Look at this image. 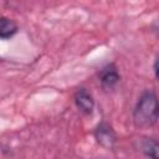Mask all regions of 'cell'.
<instances>
[{"label":"cell","instance_id":"cell-4","mask_svg":"<svg viewBox=\"0 0 159 159\" xmlns=\"http://www.w3.org/2000/svg\"><path fill=\"white\" fill-rule=\"evenodd\" d=\"M119 80H120V76L114 65H108L99 73V81L102 83V87L106 89L114 88L116 84L119 82Z\"/></svg>","mask_w":159,"mask_h":159},{"label":"cell","instance_id":"cell-3","mask_svg":"<svg viewBox=\"0 0 159 159\" xmlns=\"http://www.w3.org/2000/svg\"><path fill=\"white\" fill-rule=\"evenodd\" d=\"M75 103L77 106V108L84 113V114H91L93 108H94V101L92 94L86 89V88H81L76 92L75 94Z\"/></svg>","mask_w":159,"mask_h":159},{"label":"cell","instance_id":"cell-1","mask_svg":"<svg viewBox=\"0 0 159 159\" xmlns=\"http://www.w3.org/2000/svg\"><path fill=\"white\" fill-rule=\"evenodd\" d=\"M157 119H158L157 96L153 91H145L140 96L134 108V113H133L134 124L138 128H148L155 124Z\"/></svg>","mask_w":159,"mask_h":159},{"label":"cell","instance_id":"cell-2","mask_svg":"<svg viewBox=\"0 0 159 159\" xmlns=\"http://www.w3.org/2000/svg\"><path fill=\"white\" fill-rule=\"evenodd\" d=\"M94 138L98 142V144H101L103 148L107 149H112L117 142L116 132L106 122H102L97 125V128L94 129Z\"/></svg>","mask_w":159,"mask_h":159},{"label":"cell","instance_id":"cell-6","mask_svg":"<svg viewBox=\"0 0 159 159\" xmlns=\"http://www.w3.org/2000/svg\"><path fill=\"white\" fill-rule=\"evenodd\" d=\"M17 32V24L9 17H0V40L11 39Z\"/></svg>","mask_w":159,"mask_h":159},{"label":"cell","instance_id":"cell-5","mask_svg":"<svg viewBox=\"0 0 159 159\" xmlns=\"http://www.w3.org/2000/svg\"><path fill=\"white\" fill-rule=\"evenodd\" d=\"M139 150L150 159H158V142L154 138H142L139 140Z\"/></svg>","mask_w":159,"mask_h":159}]
</instances>
